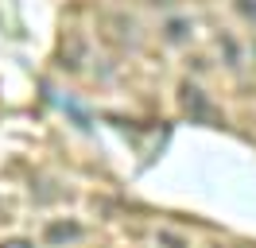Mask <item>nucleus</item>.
<instances>
[{
	"label": "nucleus",
	"mask_w": 256,
	"mask_h": 248,
	"mask_svg": "<svg viewBox=\"0 0 256 248\" xmlns=\"http://www.w3.org/2000/svg\"><path fill=\"white\" fill-rule=\"evenodd\" d=\"M0 248H32V240H20V236H16V240H4Z\"/></svg>",
	"instance_id": "39448f33"
},
{
	"label": "nucleus",
	"mask_w": 256,
	"mask_h": 248,
	"mask_svg": "<svg viewBox=\"0 0 256 248\" xmlns=\"http://www.w3.org/2000/svg\"><path fill=\"white\" fill-rule=\"evenodd\" d=\"M78 225H74V221H58V225H47V240L50 244H58V240H74V236H78Z\"/></svg>",
	"instance_id": "f03ea898"
},
{
	"label": "nucleus",
	"mask_w": 256,
	"mask_h": 248,
	"mask_svg": "<svg viewBox=\"0 0 256 248\" xmlns=\"http://www.w3.org/2000/svg\"><path fill=\"white\" fill-rule=\"evenodd\" d=\"M167 39H171V43H182V39H186V24H182V20H167Z\"/></svg>",
	"instance_id": "7ed1b4c3"
},
{
	"label": "nucleus",
	"mask_w": 256,
	"mask_h": 248,
	"mask_svg": "<svg viewBox=\"0 0 256 248\" xmlns=\"http://www.w3.org/2000/svg\"><path fill=\"white\" fill-rule=\"evenodd\" d=\"M237 12L244 16V20H252V24H256V0H237Z\"/></svg>",
	"instance_id": "20e7f679"
},
{
	"label": "nucleus",
	"mask_w": 256,
	"mask_h": 248,
	"mask_svg": "<svg viewBox=\"0 0 256 248\" xmlns=\"http://www.w3.org/2000/svg\"><path fill=\"white\" fill-rule=\"evenodd\" d=\"M178 93H182V108H186V116H190V120H198V124H218V120H222V112L210 105V97L198 90V86L186 82Z\"/></svg>",
	"instance_id": "f257e3e1"
}]
</instances>
